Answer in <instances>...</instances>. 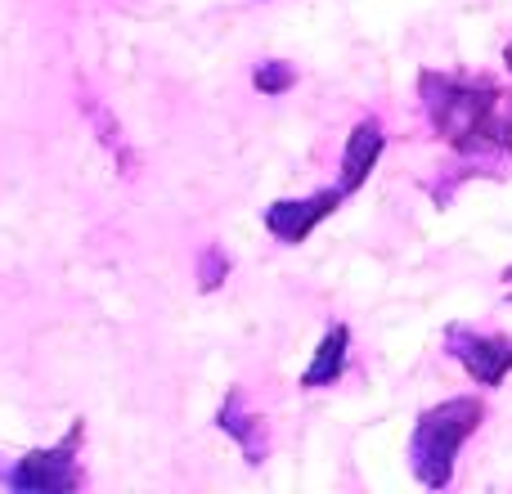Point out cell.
Here are the masks:
<instances>
[{
	"label": "cell",
	"mask_w": 512,
	"mask_h": 494,
	"mask_svg": "<svg viewBox=\"0 0 512 494\" xmlns=\"http://www.w3.org/2000/svg\"><path fill=\"white\" fill-rule=\"evenodd\" d=\"M418 99L432 131L463 158H508L512 153V90L490 77L423 68Z\"/></svg>",
	"instance_id": "1"
},
{
	"label": "cell",
	"mask_w": 512,
	"mask_h": 494,
	"mask_svg": "<svg viewBox=\"0 0 512 494\" xmlns=\"http://www.w3.org/2000/svg\"><path fill=\"white\" fill-rule=\"evenodd\" d=\"M481 423H486V405L477 396H450L423 409L409 432V472L427 490H445L454 481L459 450L481 432Z\"/></svg>",
	"instance_id": "2"
},
{
	"label": "cell",
	"mask_w": 512,
	"mask_h": 494,
	"mask_svg": "<svg viewBox=\"0 0 512 494\" xmlns=\"http://www.w3.org/2000/svg\"><path fill=\"white\" fill-rule=\"evenodd\" d=\"M81 441H86V423H72L68 436H59L54 445L27 450L18 459L0 463V486H9L14 494H72L86 486L81 472Z\"/></svg>",
	"instance_id": "3"
},
{
	"label": "cell",
	"mask_w": 512,
	"mask_h": 494,
	"mask_svg": "<svg viewBox=\"0 0 512 494\" xmlns=\"http://www.w3.org/2000/svg\"><path fill=\"white\" fill-rule=\"evenodd\" d=\"M445 351L468 369V378L477 387H504L512 373V337L508 333H477L468 324L445 328Z\"/></svg>",
	"instance_id": "4"
},
{
	"label": "cell",
	"mask_w": 512,
	"mask_h": 494,
	"mask_svg": "<svg viewBox=\"0 0 512 494\" xmlns=\"http://www.w3.org/2000/svg\"><path fill=\"white\" fill-rule=\"evenodd\" d=\"M346 198L351 194H346L342 185L315 189V194H306V198H274L261 212V225L270 230V239H279L283 247H297V243H306V234L315 230V225H324Z\"/></svg>",
	"instance_id": "5"
},
{
	"label": "cell",
	"mask_w": 512,
	"mask_h": 494,
	"mask_svg": "<svg viewBox=\"0 0 512 494\" xmlns=\"http://www.w3.org/2000/svg\"><path fill=\"white\" fill-rule=\"evenodd\" d=\"M212 427L239 445V454L248 459V468H261V463L270 459V423H265L248 400H243L239 387L225 391V400L216 405V414H212Z\"/></svg>",
	"instance_id": "6"
},
{
	"label": "cell",
	"mask_w": 512,
	"mask_h": 494,
	"mask_svg": "<svg viewBox=\"0 0 512 494\" xmlns=\"http://www.w3.org/2000/svg\"><path fill=\"white\" fill-rule=\"evenodd\" d=\"M382 153H387V131H382V122L378 117H360L342 144V167H337L342 176H337V185H342L346 194H360V189L369 185L373 167L382 162Z\"/></svg>",
	"instance_id": "7"
},
{
	"label": "cell",
	"mask_w": 512,
	"mask_h": 494,
	"mask_svg": "<svg viewBox=\"0 0 512 494\" xmlns=\"http://www.w3.org/2000/svg\"><path fill=\"white\" fill-rule=\"evenodd\" d=\"M346 364H351V328L328 324L315 355H310V364L301 369V391H324V387H333V382H342Z\"/></svg>",
	"instance_id": "8"
},
{
	"label": "cell",
	"mask_w": 512,
	"mask_h": 494,
	"mask_svg": "<svg viewBox=\"0 0 512 494\" xmlns=\"http://www.w3.org/2000/svg\"><path fill=\"white\" fill-rule=\"evenodd\" d=\"M252 86H256V95H288L297 86V68L288 59H261L252 68Z\"/></svg>",
	"instance_id": "9"
},
{
	"label": "cell",
	"mask_w": 512,
	"mask_h": 494,
	"mask_svg": "<svg viewBox=\"0 0 512 494\" xmlns=\"http://www.w3.org/2000/svg\"><path fill=\"white\" fill-rule=\"evenodd\" d=\"M234 274V261L221 243H207L203 256H198V292H216L225 279Z\"/></svg>",
	"instance_id": "10"
},
{
	"label": "cell",
	"mask_w": 512,
	"mask_h": 494,
	"mask_svg": "<svg viewBox=\"0 0 512 494\" xmlns=\"http://www.w3.org/2000/svg\"><path fill=\"white\" fill-rule=\"evenodd\" d=\"M504 63H508V72H512V41L504 45Z\"/></svg>",
	"instance_id": "11"
}]
</instances>
